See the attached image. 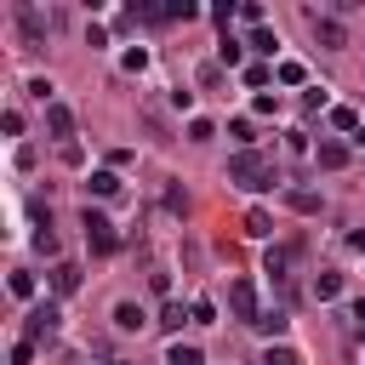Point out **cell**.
<instances>
[{
    "mask_svg": "<svg viewBox=\"0 0 365 365\" xmlns=\"http://www.w3.org/2000/svg\"><path fill=\"white\" fill-rule=\"evenodd\" d=\"M228 182L245 188V194H262V188H274V165H268L257 148H240V154L228 160Z\"/></svg>",
    "mask_w": 365,
    "mask_h": 365,
    "instance_id": "cell-1",
    "label": "cell"
},
{
    "mask_svg": "<svg viewBox=\"0 0 365 365\" xmlns=\"http://www.w3.org/2000/svg\"><path fill=\"white\" fill-rule=\"evenodd\" d=\"M80 228H86V245L97 251V257H108V251H120V234H114V222L103 217V211H80Z\"/></svg>",
    "mask_w": 365,
    "mask_h": 365,
    "instance_id": "cell-2",
    "label": "cell"
},
{
    "mask_svg": "<svg viewBox=\"0 0 365 365\" xmlns=\"http://www.w3.org/2000/svg\"><path fill=\"white\" fill-rule=\"evenodd\" d=\"M228 314H234L240 325H257L262 308H257V285H251V279H228Z\"/></svg>",
    "mask_w": 365,
    "mask_h": 365,
    "instance_id": "cell-3",
    "label": "cell"
},
{
    "mask_svg": "<svg viewBox=\"0 0 365 365\" xmlns=\"http://www.w3.org/2000/svg\"><path fill=\"white\" fill-rule=\"evenodd\" d=\"M57 325H63V308L57 302H34L29 308V342H51Z\"/></svg>",
    "mask_w": 365,
    "mask_h": 365,
    "instance_id": "cell-4",
    "label": "cell"
},
{
    "mask_svg": "<svg viewBox=\"0 0 365 365\" xmlns=\"http://www.w3.org/2000/svg\"><path fill=\"white\" fill-rule=\"evenodd\" d=\"M308 23H314V40H319V46H331V51H342V46H348V29H342L336 17H319V11H314Z\"/></svg>",
    "mask_w": 365,
    "mask_h": 365,
    "instance_id": "cell-5",
    "label": "cell"
},
{
    "mask_svg": "<svg viewBox=\"0 0 365 365\" xmlns=\"http://www.w3.org/2000/svg\"><path fill=\"white\" fill-rule=\"evenodd\" d=\"M314 165H319V171H342V165H348V143H336V137H319V148H314Z\"/></svg>",
    "mask_w": 365,
    "mask_h": 365,
    "instance_id": "cell-6",
    "label": "cell"
},
{
    "mask_svg": "<svg viewBox=\"0 0 365 365\" xmlns=\"http://www.w3.org/2000/svg\"><path fill=\"white\" fill-rule=\"evenodd\" d=\"M285 205H291L297 217H319V211H325V200H319L314 188H285Z\"/></svg>",
    "mask_w": 365,
    "mask_h": 365,
    "instance_id": "cell-7",
    "label": "cell"
},
{
    "mask_svg": "<svg viewBox=\"0 0 365 365\" xmlns=\"http://www.w3.org/2000/svg\"><path fill=\"white\" fill-rule=\"evenodd\" d=\"M51 291H57V297H74V291H80V268H74V262H51Z\"/></svg>",
    "mask_w": 365,
    "mask_h": 365,
    "instance_id": "cell-8",
    "label": "cell"
},
{
    "mask_svg": "<svg viewBox=\"0 0 365 365\" xmlns=\"http://www.w3.org/2000/svg\"><path fill=\"white\" fill-rule=\"evenodd\" d=\"M46 131H51V137H63V143H68V137H74V114H68V108H63V103H51V108H46Z\"/></svg>",
    "mask_w": 365,
    "mask_h": 365,
    "instance_id": "cell-9",
    "label": "cell"
},
{
    "mask_svg": "<svg viewBox=\"0 0 365 365\" xmlns=\"http://www.w3.org/2000/svg\"><path fill=\"white\" fill-rule=\"evenodd\" d=\"M143 325H148V314L137 302H114V331H143Z\"/></svg>",
    "mask_w": 365,
    "mask_h": 365,
    "instance_id": "cell-10",
    "label": "cell"
},
{
    "mask_svg": "<svg viewBox=\"0 0 365 365\" xmlns=\"http://www.w3.org/2000/svg\"><path fill=\"white\" fill-rule=\"evenodd\" d=\"M314 297H319V302H336V297H342V274H336V268L314 274Z\"/></svg>",
    "mask_w": 365,
    "mask_h": 365,
    "instance_id": "cell-11",
    "label": "cell"
},
{
    "mask_svg": "<svg viewBox=\"0 0 365 365\" xmlns=\"http://www.w3.org/2000/svg\"><path fill=\"white\" fill-rule=\"evenodd\" d=\"M285 325H291V319H285V308H268V314H257V331H262L268 342H279V336H285Z\"/></svg>",
    "mask_w": 365,
    "mask_h": 365,
    "instance_id": "cell-12",
    "label": "cell"
},
{
    "mask_svg": "<svg viewBox=\"0 0 365 365\" xmlns=\"http://www.w3.org/2000/svg\"><path fill=\"white\" fill-rule=\"evenodd\" d=\"M217 63H222V68H245V46H240L234 34H222V46H217Z\"/></svg>",
    "mask_w": 365,
    "mask_h": 365,
    "instance_id": "cell-13",
    "label": "cell"
},
{
    "mask_svg": "<svg viewBox=\"0 0 365 365\" xmlns=\"http://www.w3.org/2000/svg\"><path fill=\"white\" fill-rule=\"evenodd\" d=\"M86 188H91L97 200H114V194H120V177H114V171H91V177H86Z\"/></svg>",
    "mask_w": 365,
    "mask_h": 365,
    "instance_id": "cell-14",
    "label": "cell"
},
{
    "mask_svg": "<svg viewBox=\"0 0 365 365\" xmlns=\"http://www.w3.org/2000/svg\"><path fill=\"white\" fill-rule=\"evenodd\" d=\"M245 234H251V240H268V234H274V217H268L262 205H251V211H245Z\"/></svg>",
    "mask_w": 365,
    "mask_h": 365,
    "instance_id": "cell-15",
    "label": "cell"
},
{
    "mask_svg": "<svg viewBox=\"0 0 365 365\" xmlns=\"http://www.w3.org/2000/svg\"><path fill=\"white\" fill-rule=\"evenodd\" d=\"M285 268H291V251H279V245H274V251L262 257V274H268L274 285H285Z\"/></svg>",
    "mask_w": 365,
    "mask_h": 365,
    "instance_id": "cell-16",
    "label": "cell"
},
{
    "mask_svg": "<svg viewBox=\"0 0 365 365\" xmlns=\"http://www.w3.org/2000/svg\"><path fill=\"white\" fill-rule=\"evenodd\" d=\"M182 319H194V308H182V302H165L154 325H160V331H182Z\"/></svg>",
    "mask_w": 365,
    "mask_h": 365,
    "instance_id": "cell-17",
    "label": "cell"
},
{
    "mask_svg": "<svg viewBox=\"0 0 365 365\" xmlns=\"http://www.w3.org/2000/svg\"><path fill=\"white\" fill-rule=\"evenodd\" d=\"M165 365H205V354H200L194 342H171V348H165Z\"/></svg>",
    "mask_w": 365,
    "mask_h": 365,
    "instance_id": "cell-18",
    "label": "cell"
},
{
    "mask_svg": "<svg viewBox=\"0 0 365 365\" xmlns=\"http://www.w3.org/2000/svg\"><path fill=\"white\" fill-rule=\"evenodd\" d=\"M6 291H11V297H17V302H29V297H34V291H40V285H34V274H29V268H17V274H11V279H6Z\"/></svg>",
    "mask_w": 365,
    "mask_h": 365,
    "instance_id": "cell-19",
    "label": "cell"
},
{
    "mask_svg": "<svg viewBox=\"0 0 365 365\" xmlns=\"http://www.w3.org/2000/svg\"><path fill=\"white\" fill-rule=\"evenodd\" d=\"M245 46H251V51H262V57H274V51H279V34H274V29H251V40H245Z\"/></svg>",
    "mask_w": 365,
    "mask_h": 365,
    "instance_id": "cell-20",
    "label": "cell"
},
{
    "mask_svg": "<svg viewBox=\"0 0 365 365\" xmlns=\"http://www.w3.org/2000/svg\"><path fill=\"white\" fill-rule=\"evenodd\" d=\"M34 251H40V257H57V234H51V217H40V228H34Z\"/></svg>",
    "mask_w": 365,
    "mask_h": 365,
    "instance_id": "cell-21",
    "label": "cell"
},
{
    "mask_svg": "<svg viewBox=\"0 0 365 365\" xmlns=\"http://www.w3.org/2000/svg\"><path fill=\"white\" fill-rule=\"evenodd\" d=\"M262 365H302V354H297V348H285V342H268Z\"/></svg>",
    "mask_w": 365,
    "mask_h": 365,
    "instance_id": "cell-22",
    "label": "cell"
},
{
    "mask_svg": "<svg viewBox=\"0 0 365 365\" xmlns=\"http://www.w3.org/2000/svg\"><path fill=\"white\" fill-rule=\"evenodd\" d=\"M120 68H125V74H143V68H148V51H143V46H125V51H120Z\"/></svg>",
    "mask_w": 365,
    "mask_h": 365,
    "instance_id": "cell-23",
    "label": "cell"
},
{
    "mask_svg": "<svg viewBox=\"0 0 365 365\" xmlns=\"http://www.w3.org/2000/svg\"><path fill=\"white\" fill-rule=\"evenodd\" d=\"M274 80H279V86H302V80H308V68H302V63H291V57H285V63H279V68H274Z\"/></svg>",
    "mask_w": 365,
    "mask_h": 365,
    "instance_id": "cell-24",
    "label": "cell"
},
{
    "mask_svg": "<svg viewBox=\"0 0 365 365\" xmlns=\"http://www.w3.org/2000/svg\"><path fill=\"white\" fill-rule=\"evenodd\" d=\"M331 125L348 131V137H359V114H354V108H331Z\"/></svg>",
    "mask_w": 365,
    "mask_h": 365,
    "instance_id": "cell-25",
    "label": "cell"
},
{
    "mask_svg": "<svg viewBox=\"0 0 365 365\" xmlns=\"http://www.w3.org/2000/svg\"><path fill=\"white\" fill-rule=\"evenodd\" d=\"M211 137H217V125H211L205 114H194V120H188V143H211Z\"/></svg>",
    "mask_w": 365,
    "mask_h": 365,
    "instance_id": "cell-26",
    "label": "cell"
},
{
    "mask_svg": "<svg viewBox=\"0 0 365 365\" xmlns=\"http://www.w3.org/2000/svg\"><path fill=\"white\" fill-rule=\"evenodd\" d=\"M188 308H194V325H217V302L211 297H194Z\"/></svg>",
    "mask_w": 365,
    "mask_h": 365,
    "instance_id": "cell-27",
    "label": "cell"
},
{
    "mask_svg": "<svg viewBox=\"0 0 365 365\" xmlns=\"http://www.w3.org/2000/svg\"><path fill=\"white\" fill-rule=\"evenodd\" d=\"M240 74H245V86H268V80H274V68H262V63H245Z\"/></svg>",
    "mask_w": 365,
    "mask_h": 365,
    "instance_id": "cell-28",
    "label": "cell"
},
{
    "mask_svg": "<svg viewBox=\"0 0 365 365\" xmlns=\"http://www.w3.org/2000/svg\"><path fill=\"white\" fill-rule=\"evenodd\" d=\"M34 348H40V342H29V336L11 342V365H34Z\"/></svg>",
    "mask_w": 365,
    "mask_h": 365,
    "instance_id": "cell-29",
    "label": "cell"
},
{
    "mask_svg": "<svg viewBox=\"0 0 365 365\" xmlns=\"http://www.w3.org/2000/svg\"><path fill=\"white\" fill-rule=\"evenodd\" d=\"M57 154H63V165H74V171H80V165H86V148H80V143H63V148H57Z\"/></svg>",
    "mask_w": 365,
    "mask_h": 365,
    "instance_id": "cell-30",
    "label": "cell"
},
{
    "mask_svg": "<svg viewBox=\"0 0 365 365\" xmlns=\"http://www.w3.org/2000/svg\"><path fill=\"white\" fill-rule=\"evenodd\" d=\"M228 137H240V148H251V120H228Z\"/></svg>",
    "mask_w": 365,
    "mask_h": 365,
    "instance_id": "cell-31",
    "label": "cell"
},
{
    "mask_svg": "<svg viewBox=\"0 0 365 365\" xmlns=\"http://www.w3.org/2000/svg\"><path fill=\"white\" fill-rule=\"evenodd\" d=\"M240 17H245L251 29H262V6H257V0H245V6H240Z\"/></svg>",
    "mask_w": 365,
    "mask_h": 365,
    "instance_id": "cell-32",
    "label": "cell"
},
{
    "mask_svg": "<svg viewBox=\"0 0 365 365\" xmlns=\"http://www.w3.org/2000/svg\"><path fill=\"white\" fill-rule=\"evenodd\" d=\"M302 108L314 114V108H325V86H308V97H302Z\"/></svg>",
    "mask_w": 365,
    "mask_h": 365,
    "instance_id": "cell-33",
    "label": "cell"
},
{
    "mask_svg": "<svg viewBox=\"0 0 365 365\" xmlns=\"http://www.w3.org/2000/svg\"><path fill=\"white\" fill-rule=\"evenodd\" d=\"M0 125H6V137H17V131H23V114H17V108H6V114H0Z\"/></svg>",
    "mask_w": 365,
    "mask_h": 365,
    "instance_id": "cell-34",
    "label": "cell"
},
{
    "mask_svg": "<svg viewBox=\"0 0 365 365\" xmlns=\"http://www.w3.org/2000/svg\"><path fill=\"white\" fill-rule=\"evenodd\" d=\"M165 205H171V211L182 217V211H188V194H182V188H165Z\"/></svg>",
    "mask_w": 365,
    "mask_h": 365,
    "instance_id": "cell-35",
    "label": "cell"
},
{
    "mask_svg": "<svg viewBox=\"0 0 365 365\" xmlns=\"http://www.w3.org/2000/svg\"><path fill=\"white\" fill-rule=\"evenodd\" d=\"M354 319H359V325H365V297H359V302H354Z\"/></svg>",
    "mask_w": 365,
    "mask_h": 365,
    "instance_id": "cell-36",
    "label": "cell"
}]
</instances>
